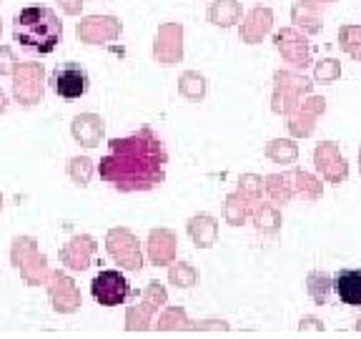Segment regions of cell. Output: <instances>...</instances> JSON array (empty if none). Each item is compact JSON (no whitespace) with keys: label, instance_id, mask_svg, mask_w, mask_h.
Returning <instances> with one entry per match:
<instances>
[{"label":"cell","instance_id":"1","mask_svg":"<svg viewBox=\"0 0 361 339\" xmlns=\"http://www.w3.org/2000/svg\"><path fill=\"white\" fill-rule=\"evenodd\" d=\"M111 151L101 158V179L118 191H148L164 184L166 179V153L164 141L153 133V129L143 126L123 138H113Z\"/></svg>","mask_w":361,"mask_h":339},{"label":"cell","instance_id":"2","mask_svg":"<svg viewBox=\"0 0 361 339\" xmlns=\"http://www.w3.org/2000/svg\"><path fill=\"white\" fill-rule=\"evenodd\" d=\"M61 33L63 25L51 8H23L13 20L16 43H20L23 48H28L33 53H40V56H48V53L56 51V45L61 43Z\"/></svg>","mask_w":361,"mask_h":339},{"label":"cell","instance_id":"3","mask_svg":"<svg viewBox=\"0 0 361 339\" xmlns=\"http://www.w3.org/2000/svg\"><path fill=\"white\" fill-rule=\"evenodd\" d=\"M90 294H93V299L103 307H118L128 299L130 294V284L128 279L116 269H103L98 271L93 282H90Z\"/></svg>","mask_w":361,"mask_h":339},{"label":"cell","instance_id":"4","mask_svg":"<svg viewBox=\"0 0 361 339\" xmlns=\"http://www.w3.org/2000/svg\"><path fill=\"white\" fill-rule=\"evenodd\" d=\"M51 83H53V90H56L61 98L75 101V98L85 96L90 78H88V71H85L80 63L68 61V63H61V66L53 71Z\"/></svg>","mask_w":361,"mask_h":339},{"label":"cell","instance_id":"5","mask_svg":"<svg viewBox=\"0 0 361 339\" xmlns=\"http://www.w3.org/2000/svg\"><path fill=\"white\" fill-rule=\"evenodd\" d=\"M331 279L341 304L361 307V269H338Z\"/></svg>","mask_w":361,"mask_h":339},{"label":"cell","instance_id":"6","mask_svg":"<svg viewBox=\"0 0 361 339\" xmlns=\"http://www.w3.org/2000/svg\"><path fill=\"white\" fill-rule=\"evenodd\" d=\"M306 289H309V297L316 304H329V297L334 292V279L324 271H311L309 279H306Z\"/></svg>","mask_w":361,"mask_h":339},{"label":"cell","instance_id":"7","mask_svg":"<svg viewBox=\"0 0 361 339\" xmlns=\"http://www.w3.org/2000/svg\"><path fill=\"white\" fill-rule=\"evenodd\" d=\"M338 76H341V66L334 58H326V61H322L316 66V81H322V83H331Z\"/></svg>","mask_w":361,"mask_h":339},{"label":"cell","instance_id":"8","mask_svg":"<svg viewBox=\"0 0 361 339\" xmlns=\"http://www.w3.org/2000/svg\"><path fill=\"white\" fill-rule=\"evenodd\" d=\"M359 171H361V148H359Z\"/></svg>","mask_w":361,"mask_h":339}]
</instances>
